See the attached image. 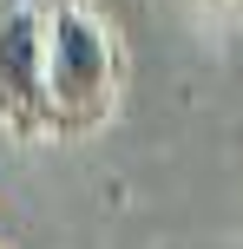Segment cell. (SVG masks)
I'll use <instances>...</instances> for the list:
<instances>
[{
	"mask_svg": "<svg viewBox=\"0 0 243 249\" xmlns=\"http://www.w3.org/2000/svg\"><path fill=\"white\" fill-rule=\"evenodd\" d=\"M112 92H118L112 33L99 26L92 7L53 0V13H46V99H53L46 131H92L112 112Z\"/></svg>",
	"mask_w": 243,
	"mask_h": 249,
	"instance_id": "1",
	"label": "cell"
},
{
	"mask_svg": "<svg viewBox=\"0 0 243 249\" xmlns=\"http://www.w3.org/2000/svg\"><path fill=\"white\" fill-rule=\"evenodd\" d=\"M46 13H53V0H0V124L20 138H39L53 118Z\"/></svg>",
	"mask_w": 243,
	"mask_h": 249,
	"instance_id": "2",
	"label": "cell"
},
{
	"mask_svg": "<svg viewBox=\"0 0 243 249\" xmlns=\"http://www.w3.org/2000/svg\"><path fill=\"white\" fill-rule=\"evenodd\" d=\"M217 7H243V0H217Z\"/></svg>",
	"mask_w": 243,
	"mask_h": 249,
	"instance_id": "3",
	"label": "cell"
}]
</instances>
